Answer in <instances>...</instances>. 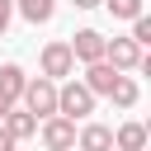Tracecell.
Masks as SVG:
<instances>
[{
  "label": "cell",
  "mask_w": 151,
  "mask_h": 151,
  "mask_svg": "<svg viewBox=\"0 0 151 151\" xmlns=\"http://www.w3.org/2000/svg\"><path fill=\"white\" fill-rule=\"evenodd\" d=\"M94 90L85 85V80H76V76H66V85H57V113H66V118H90L94 113Z\"/></svg>",
  "instance_id": "1"
},
{
  "label": "cell",
  "mask_w": 151,
  "mask_h": 151,
  "mask_svg": "<svg viewBox=\"0 0 151 151\" xmlns=\"http://www.w3.org/2000/svg\"><path fill=\"white\" fill-rule=\"evenodd\" d=\"M19 104H24L33 118H47V113H57V80H47V76H33V80H24V94H19Z\"/></svg>",
  "instance_id": "2"
},
{
  "label": "cell",
  "mask_w": 151,
  "mask_h": 151,
  "mask_svg": "<svg viewBox=\"0 0 151 151\" xmlns=\"http://www.w3.org/2000/svg\"><path fill=\"white\" fill-rule=\"evenodd\" d=\"M38 123H42L38 137H42L47 151H71V146H76V118H66V113H47V118H38Z\"/></svg>",
  "instance_id": "3"
},
{
  "label": "cell",
  "mask_w": 151,
  "mask_h": 151,
  "mask_svg": "<svg viewBox=\"0 0 151 151\" xmlns=\"http://www.w3.org/2000/svg\"><path fill=\"white\" fill-rule=\"evenodd\" d=\"M104 61L113 71H137L142 66V42L127 33V38H104Z\"/></svg>",
  "instance_id": "4"
},
{
  "label": "cell",
  "mask_w": 151,
  "mask_h": 151,
  "mask_svg": "<svg viewBox=\"0 0 151 151\" xmlns=\"http://www.w3.org/2000/svg\"><path fill=\"white\" fill-rule=\"evenodd\" d=\"M38 66H42V76H47V80H66V76H76L71 42H47V47L38 52Z\"/></svg>",
  "instance_id": "5"
},
{
  "label": "cell",
  "mask_w": 151,
  "mask_h": 151,
  "mask_svg": "<svg viewBox=\"0 0 151 151\" xmlns=\"http://www.w3.org/2000/svg\"><path fill=\"white\" fill-rule=\"evenodd\" d=\"M71 57L85 66V61H99L104 57V33L99 28H80L76 38H71Z\"/></svg>",
  "instance_id": "6"
},
{
  "label": "cell",
  "mask_w": 151,
  "mask_h": 151,
  "mask_svg": "<svg viewBox=\"0 0 151 151\" xmlns=\"http://www.w3.org/2000/svg\"><path fill=\"white\" fill-rule=\"evenodd\" d=\"M76 151H113V127L85 123V127L76 132Z\"/></svg>",
  "instance_id": "7"
},
{
  "label": "cell",
  "mask_w": 151,
  "mask_h": 151,
  "mask_svg": "<svg viewBox=\"0 0 151 151\" xmlns=\"http://www.w3.org/2000/svg\"><path fill=\"white\" fill-rule=\"evenodd\" d=\"M0 123L9 127V137H14V142H28V137L38 132V118H33V113H28L24 104H14V109H5V118H0Z\"/></svg>",
  "instance_id": "8"
},
{
  "label": "cell",
  "mask_w": 151,
  "mask_h": 151,
  "mask_svg": "<svg viewBox=\"0 0 151 151\" xmlns=\"http://www.w3.org/2000/svg\"><path fill=\"white\" fill-rule=\"evenodd\" d=\"M109 99H113V109H137V99H142V85H137L127 71H118V80L109 85Z\"/></svg>",
  "instance_id": "9"
},
{
  "label": "cell",
  "mask_w": 151,
  "mask_h": 151,
  "mask_svg": "<svg viewBox=\"0 0 151 151\" xmlns=\"http://www.w3.org/2000/svg\"><path fill=\"white\" fill-rule=\"evenodd\" d=\"M24 80H28V76H24V66H19V61H5V66H0V99H5V104H19Z\"/></svg>",
  "instance_id": "10"
},
{
  "label": "cell",
  "mask_w": 151,
  "mask_h": 151,
  "mask_svg": "<svg viewBox=\"0 0 151 151\" xmlns=\"http://www.w3.org/2000/svg\"><path fill=\"white\" fill-rule=\"evenodd\" d=\"M80 80H85V85H90L94 94H109V85L118 80V71H113V66H109V61L99 57V61H85V76H80Z\"/></svg>",
  "instance_id": "11"
},
{
  "label": "cell",
  "mask_w": 151,
  "mask_h": 151,
  "mask_svg": "<svg viewBox=\"0 0 151 151\" xmlns=\"http://www.w3.org/2000/svg\"><path fill=\"white\" fill-rule=\"evenodd\" d=\"M113 151H146V123H123L113 132Z\"/></svg>",
  "instance_id": "12"
},
{
  "label": "cell",
  "mask_w": 151,
  "mask_h": 151,
  "mask_svg": "<svg viewBox=\"0 0 151 151\" xmlns=\"http://www.w3.org/2000/svg\"><path fill=\"white\" fill-rule=\"evenodd\" d=\"M19 5V14L28 19V24H47L52 14H57V0H14Z\"/></svg>",
  "instance_id": "13"
},
{
  "label": "cell",
  "mask_w": 151,
  "mask_h": 151,
  "mask_svg": "<svg viewBox=\"0 0 151 151\" xmlns=\"http://www.w3.org/2000/svg\"><path fill=\"white\" fill-rule=\"evenodd\" d=\"M104 9H109L113 19H137L146 5H142V0H104Z\"/></svg>",
  "instance_id": "14"
},
{
  "label": "cell",
  "mask_w": 151,
  "mask_h": 151,
  "mask_svg": "<svg viewBox=\"0 0 151 151\" xmlns=\"http://www.w3.org/2000/svg\"><path fill=\"white\" fill-rule=\"evenodd\" d=\"M127 24H132V38H137V42L146 47V42H151V19H146V9H142L137 19H127Z\"/></svg>",
  "instance_id": "15"
},
{
  "label": "cell",
  "mask_w": 151,
  "mask_h": 151,
  "mask_svg": "<svg viewBox=\"0 0 151 151\" xmlns=\"http://www.w3.org/2000/svg\"><path fill=\"white\" fill-rule=\"evenodd\" d=\"M9 19H14V0H0V38H5V28H9Z\"/></svg>",
  "instance_id": "16"
},
{
  "label": "cell",
  "mask_w": 151,
  "mask_h": 151,
  "mask_svg": "<svg viewBox=\"0 0 151 151\" xmlns=\"http://www.w3.org/2000/svg\"><path fill=\"white\" fill-rule=\"evenodd\" d=\"M14 146H19V142H14V137H9V127L0 123V151H14Z\"/></svg>",
  "instance_id": "17"
},
{
  "label": "cell",
  "mask_w": 151,
  "mask_h": 151,
  "mask_svg": "<svg viewBox=\"0 0 151 151\" xmlns=\"http://www.w3.org/2000/svg\"><path fill=\"white\" fill-rule=\"evenodd\" d=\"M71 5H76V9H99L104 0H71Z\"/></svg>",
  "instance_id": "18"
},
{
  "label": "cell",
  "mask_w": 151,
  "mask_h": 151,
  "mask_svg": "<svg viewBox=\"0 0 151 151\" xmlns=\"http://www.w3.org/2000/svg\"><path fill=\"white\" fill-rule=\"evenodd\" d=\"M71 151H76V146H71Z\"/></svg>",
  "instance_id": "19"
}]
</instances>
